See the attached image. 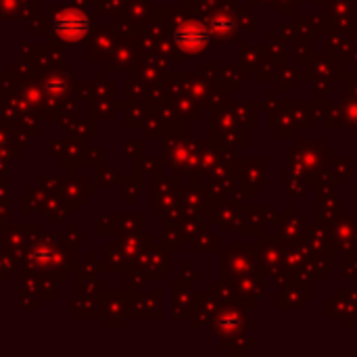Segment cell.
<instances>
[{
    "instance_id": "1",
    "label": "cell",
    "mask_w": 357,
    "mask_h": 357,
    "mask_svg": "<svg viewBox=\"0 0 357 357\" xmlns=\"http://www.w3.org/2000/svg\"><path fill=\"white\" fill-rule=\"evenodd\" d=\"M88 27H90V23H88L86 15H82L79 10H67L56 21V31L67 42H75V40L84 38Z\"/></svg>"
}]
</instances>
